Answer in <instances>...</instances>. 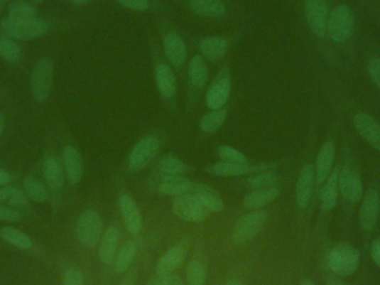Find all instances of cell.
I'll list each match as a JSON object with an SVG mask.
<instances>
[{
    "mask_svg": "<svg viewBox=\"0 0 380 285\" xmlns=\"http://www.w3.org/2000/svg\"><path fill=\"white\" fill-rule=\"evenodd\" d=\"M360 262V252L350 243H340L332 247L328 255V267L335 274L349 276L357 271Z\"/></svg>",
    "mask_w": 380,
    "mask_h": 285,
    "instance_id": "cell-1",
    "label": "cell"
},
{
    "mask_svg": "<svg viewBox=\"0 0 380 285\" xmlns=\"http://www.w3.org/2000/svg\"><path fill=\"white\" fill-rule=\"evenodd\" d=\"M355 27V16L348 5L336 6L328 17L327 33L335 43H344L352 37Z\"/></svg>",
    "mask_w": 380,
    "mask_h": 285,
    "instance_id": "cell-2",
    "label": "cell"
},
{
    "mask_svg": "<svg viewBox=\"0 0 380 285\" xmlns=\"http://www.w3.org/2000/svg\"><path fill=\"white\" fill-rule=\"evenodd\" d=\"M0 27L8 36L21 41H31L45 36L49 29L48 25L38 18L33 21H17L11 17H6L0 21Z\"/></svg>",
    "mask_w": 380,
    "mask_h": 285,
    "instance_id": "cell-3",
    "label": "cell"
},
{
    "mask_svg": "<svg viewBox=\"0 0 380 285\" xmlns=\"http://www.w3.org/2000/svg\"><path fill=\"white\" fill-rule=\"evenodd\" d=\"M54 82V66L48 58H41L33 67L31 77V92L33 100L43 103L50 95Z\"/></svg>",
    "mask_w": 380,
    "mask_h": 285,
    "instance_id": "cell-4",
    "label": "cell"
},
{
    "mask_svg": "<svg viewBox=\"0 0 380 285\" xmlns=\"http://www.w3.org/2000/svg\"><path fill=\"white\" fill-rule=\"evenodd\" d=\"M173 211L179 219L196 223L205 221L212 213L200 198L192 194L176 196L173 203Z\"/></svg>",
    "mask_w": 380,
    "mask_h": 285,
    "instance_id": "cell-5",
    "label": "cell"
},
{
    "mask_svg": "<svg viewBox=\"0 0 380 285\" xmlns=\"http://www.w3.org/2000/svg\"><path fill=\"white\" fill-rule=\"evenodd\" d=\"M102 221L99 214L92 210H87L80 215L77 223V237L85 247H92L97 244L102 237Z\"/></svg>",
    "mask_w": 380,
    "mask_h": 285,
    "instance_id": "cell-6",
    "label": "cell"
},
{
    "mask_svg": "<svg viewBox=\"0 0 380 285\" xmlns=\"http://www.w3.org/2000/svg\"><path fill=\"white\" fill-rule=\"evenodd\" d=\"M340 190L344 200L352 204L362 198V181L359 171L354 163H347L340 170Z\"/></svg>",
    "mask_w": 380,
    "mask_h": 285,
    "instance_id": "cell-7",
    "label": "cell"
},
{
    "mask_svg": "<svg viewBox=\"0 0 380 285\" xmlns=\"http://www.w3.org/2000/svg\"><path fill=\"white\" fill-rule=\"evenodd\" d=\"M267 219V214L264 211H256L243 216L236 224L232 232V240L237 244H243L245 242L254 239L263 229Z\"/></svg>",
    "mask_w": 380,
    "mask_h": 285,
    "instance_id": "cell-8",
    "label": "cell"
},
{
    "mask_svg": "<svg viewBox=\"0 0 380 285\" xmlns=\"http://www.w3.org/2000/svg\"><path fill=\"white\" fill-rule=\"evenodd\" d=\"M159 146L161 143L155 136H147L138 141L128 159L129 170L131 172H139L145 168L158 152Z\"/></svg>",
    "mask_w": 380,
    "mask_h": 285,
    "instance_id": "cell-9",
    "label": "cell"
},
{
    "mask_svg": "<svg viewBox=\"0 0 380 285\" xmlns=\"http://www.w3.org/2000/svg\"><path fill=\"white\" fill-rule=\"evenodd\" d=\"M305 16L310 31L316 36L324 37L330 17L326 0H305Z\"/></svg>",
    "mask_w": 380,
    "mask_h": 285,
    "instance_id": "cell-10",
    "label": "cell"
},
{
    "mask_svg": "<svg viewBox=\"0 0 380 285\" xmlns=\"http://www.w3.org/2000/svg\"><path fill=\"white\" fill-rule=\"evenodd\" d=\"M380 213V198L377 190H368L362 195L359 211V223L365 231H373L377 225Z\"/></svg>",
    "mask_w": 380,
    "mask_h": 285,
    "instance_id": "cell-11",
    "label": "cell"
},
{
    "mask_svg": "<svg viewBox=\"0 0 380 285\" xmlns=\"http://www.w3.org/2000/svg\"><path fill=\"white\" fill-rule=\"evenodd\" d=\"M354 125L360 136L367 141L370 146L380 152V123L366 113H357L354 117Z\"/></svg>",
    "mask_w": 380,
    "mask_h": 285,
    "instance_id": "cell-12",
    "label": "cell"
},
{
    "mask_svg": "<svg viewBox=\"0 0 380 285\" xmlns=\"http://www.w3.org/2000/svg\"><path fill=\"white\" fill-rule=\"evenodd\" d=\"M335 157H336V147L332 141H326L320 149L316 158V167H315V178L319 185L326 182L327 178L332 172Z\"/></svg>",
    "mask_w": 380,
    "mask_h": 285,
    "instance_id": "cell-13",
    "label": "cell"
},
{
    "mask_svg": "<svg viewBox=\"0 0 380 285\" xmlns=\"http://www.w3.org/2000/svg\"><path fill=\"white\" fill-rule=\"evenodd\" d=\"M63 166L67 178L72 184H78L84 173L82 155L72 145H67L63 151Z\"/></svg>",
    "mask_w": 380,
    "mask_h": 285,
    "instance_id": "cell-14",
    "label": "cell"
},
{
    "mask_svg": "<svg viewBox=\"0 0 380 285\" xmlns=\"http://www.w3.org/2000/svg\"><path fill=\"white\" fill-rule=\"evenodd\" d=\"M315 181L314 166L308 164L303 167L296 186V204L301 210L308 205L309 200L312 198Z\"/></svg>",
    "mask_w": 380,
    "mask_h": 285,
    "instance_id": "cell-15",
    "label": "cell"
},
{
    "mask_svg": "<svg viewBox=\"0 0 380 285\" xmlns=\"http://www.w3.org/2000/svg\"><path fill=\"white\" fill-rule=\"evenodd\" d=\"M120 210L123 213L126 229L131 234H138L143 229V220L137 204L131 195L123 194L119 198Z\"/></svg>",
    "mask_w": 380,
    "mask_h": 285,
    "instance_id": "cell-16",
    "label": "cell"
},
{
    "mask_svg": "<svg viewBox=\"0 0 380 285\" xmlns=\"http://www.w3.org/2000/svg\"><path fill=\"white\" fill-rule=\"evenodd\" d=\"M232 84L228 78H218L212 82L207 92L206 100L208 107L214 109H222L230 95Z\"/></svg>",
    "mask_w": 380,
    "mask_h": 285,
    "instance_id": "cell-17",
    "label": "cell"
},
{
    "mask_svg": "<svg viewBox=\"0 0 380 285\" xmlns=\"http://www.w3.org/2000/svg\"><path fill=\"white\" fill-rule=\"evenodd\" d=\"M163 50L167 60L173 64V66H181L184 64L187 57V47L177 33H170L163 38Z\"/></svg>",
    "mask_w": 380,
    "mask_h": 285,
    "instance_id": "cell-18",
    "label": "cell"
},
{
    "mask_svg": "<svg viewBox=\"0 0 380 285\" xmlns=\"http://www.w3.org/2000/svg\"><path fill=\"white\" fill-rule=\"evenodd\" d=\"M185 257H186V247L184 244H178L169 249L168 252L159 259L157 265V273L159 276L163 278L170 275V273L176 270L183 263Z\"/></svg>",
    "mask_w": 380,
    "mask_h": 285,
    "instance_id": "cell-19",
    "label": "cell"
},
{
    "mask_svg": "<svg viewBox=\"0 0 380 285\" xmlns=\"http://www.w3.org/2000/svg\"><path fill=\"white\" fill-rule=\"evenodd\" d=\"M44 176L51 190H60L64 186L65 170L56 156H47L44 162Z\"/></svg>",
    "mask_w": 380,
    "mask_h": 285,
    "instance_id": "cell-20",
    "label": "cell"
},
{
    "mask_svg": "<svg viewBox=\"0 0 380 285\" xmlns=\"http://www.w3.org/2000/svg\"><path fill=\"white\" fill-rule=\"evenodd\" d=\"M156 84L159 93L163 97L173 98L176 94V76L167 64H159L156 67Z\"/></svg>",
    "mask_w": 380,
    "mask_h": 285,
    "instance_id": "cell-21",
    "label": "cell"
},
{
    "mask_svg": "<svg viewBox=\"0 0 380 285\" xmlns=\"http://www.w3.org/2000/svg\"><path fill=\"white\" fill-rule=\"evenodd\" d=\"M338 190H340V170L332 171L330 176L324 183V188L320 194V205L324 211H332L338 200Z\"/></svg>",
    "mask_w": 380,
    "mask_h": 285,
    "instance_id": "cell-22",
    "label": "cell"
},
{
    "mask_svg": "<svg viewBox=\"0 0 380 285\" xmlns=\"http://www.w3.org/2000/svg\"><path fill=\"white\" fill-rule=\"evenodd\" d=\"M194 183L183 175L177 176H163V182L159 185V192L166 195L179 196L188 194Z\"/></svg>",
    "mask_w": 380,
    "mask_h": 285,
    "instance_id": "cell-23",
    "label": "cell"
},
{
    "mask_svg": "<svg viewBox=\"0 0 380 285\" xmlns=\"http://www.w3.org/2000/svg\"><path fill=\"white\" fill-rule=\"evenodd\" d=\"M189 7L197 15L208 18H218L226 13V7L220 0H189Z\"/></svg>",
    "mask_w": 380,
    "mask_h": 285,
    "instance_id": "cell-24",
    "label": "cell"
},
{
    "mask_svg": "<svg viewBox=\"0 0 380 285\" xmlns=\"http://www.w3.org/2000/svg\"><path fill=\"white\" fill-rule=\"evenodd\" d=\"M188 194L200 198L212 212H222L224 210V202H222L219 194L210 186L204 185V184H195L194 183Z\"/></svg>",
    "mask_w": 380,
    "mask_h": 285,
    "instance_id": "cell-25",
    "label": "cell"
},
{
    "mask_svg": "<svg viewBox=\"0 0 380 285\" xmlns=\"http://www.w3.org/2000/svg\"><path fill=\"white\" fill-rule=\"evenodd\" d=\"M227 41L222 37H206L200 41V50L210 60H220L227 53Z\"/></svg>",
    "mask_w": 380,
    "mask_h": 285,
    "instance_id": "cell-26",
    "label": "cell"
},
{
    "mask_svg": "<svg viewBox=\"0 0 380 285\" xmlns=\"http://www.w3.org/2000/svg\"><path fill=\"white\" fill-rule=\"evenodd\" d=\"M279 196L278 188H265V190H258L251 192L246 196L244 204L249 210H257L263 208L267 204L271 203L273 200Z\"/></svg>",
    "mask_w": 380,
    "mask_h": 285,
    "instance_id": "cell-27",
    "label": "cell"
},
{
    "mask_svg": "<svg viewBox=\"0 0 380 285\" xmlns=\"http://www.w3.org/2000/svg\"><path fill=\"white\" fill-rule=\"evenodd\" d=\"M118 244V231L115 227H109L102 234L100 241L99 257L102 263L109 264L115 257Z\"/></svg>",
    "mask_w": 380,
    "mask_h": 285,
    "instance_id": "cell-28",
    "label": "cell"
},
{
    "mask_svg": "<svg viewBox=\"0 0 380 285\" xmlns=\"http://www.w3.org/2000/svg\"><path fill=\"white\" fill-rule=\"evenodd\" d=\"M0 237L13 247L21 249H29L33 247V240L21 230L13 226H6L0 230Z\"/></svg>",
    "mask_w": 380,
    "mask_h": 285,
    "instance_id": "cell-29",
    "label": "cell"
},
{
    "mask_svg": "<svg viewBox=\"0 0 380 285\" xmlns=\"http://www.w3.org/2000/svg\"><path fill=\"white\" fill-rule=\"evenodd\" d=\"M189 77L195 87L202 88L208 80V67L200 55L192 57L189 65Z\"/></svg>",
    "mask_w": 380,
    "mask_h": 285,
    "instance_id": "cell-30",
    "label": "cell"
},
{
    "mask_svg": "<svg viewBox=\"0 0 380 285\" xmlns=\"http://www.w3.org/2000/svg\"><path fill=\"white\" fill-rule=\"evenodd\" d=\"M0 203H5L13 208H23L28 206L29 198L26 193L13 186L0 188Z\"/></svg>",
    "mask_w": 380,
    "mask_h": 285,
    "instance_id": "cell-31",
    "label": "cell"
},
{
    "mask_svg": "<svg viewBox=\"0 0 380 285\" xmlns=\"http://www.w3.org/2000/svg\"><path fill=\"white\" fill-rule=\"evenodd\" d=\"M207 171L216 176L226 178V176H240V175L247 174L251 171V166L248 164H238V163L220 162L208 167Z\"/></svg>",
    "mask_w": 380,
    "mask_h": 285,
    "instance_id": "cell-32",
    "label": "cell"
},
{
    "mask_svg": "<svg viewBox=\"0 0 380 285\" xmlns=\"http://www.w3.org/2000/svg\"><path fill=\"white\" fill-rule=\"evenodd\" d=\"M23 188H25L26 195L37 203H44L48 200V190L45 188L44 184L36 178H31V176L26 178L23 180Z\"/></svg>",
    "mask_w": 380,
    "mask_h": 285,
    "instance_id": "cell-33",
    "label": "cell"
},
{
    "mask_svg": "<svg viewBox=\"0 0 380 285\" xmlns=\"http://www.w3.org/2000/svg\"><path fill=\"white\" fill-rule=\"evenodd\" d=\"M136 245L133 242H128L121 247L116 257L115 271L119 274L125 273L128 267H131L134 257L136 255Z\"/></svg>",
    "mask_w": 380,
    "mask_h": 285,
    "instance_id": "cell-34",
    "label": "cell"
},
{
    "mask_svg": "<svg viewBox=\"0 0 380 285\" xmlns=\"http://www.w3.org/2000/svg\"><path fill=\"white\" fill-rule=\"evenodd\" d=\"M159 172L163 176H177V175H183L184 173L188 172V165L181 162L178 158L175 157L167 156L161 159L158 165Z\"/></svg>",
    "mask_w": 380,
    "mask_h": 285,
    "instance_id": "cell-35",
    "label": "cell"
},
{
    "mask_svg": "<svg viewBox=\"0 0 380 285\" xmlns=\"http://www.w3.org/2000/svg\"><path fill=\"white\" fill-rule=\"evenodd\" d=\"M8 11H9L8 17L17 19V21H33V19H37L36 9L29 4L25 3V1H15V3L11 4V6L8 8Z\"/></svg>",
    "mask_w": 380,
    "mask_h": 285,
    "instance_id": "cell-36",
    "label": "cell"
},
{
    "mask_svg": "<svg viewBox=\"0 0 380 285\" xmlns=\"http://www.w3.org/2000/svg\"><path fill=\"white\" fill-rule=\"evenodd\" d=\"M0 57H3L6 62L18 63L23 57V52L13 39L0 37Z\"/></svg>",
    "mask_w": 380,
    "mask_h": 285,
    "instance_id": "cell-37",
    "label": "cell"
},
{
    "mask_svg": "<svg viewBox=\"0 0 380 285\" xmlns=\"http://www.w3.org/2000/svg\"><path fill=\"white\" fill-rule=\"evenodd\" d=\"M224 119H226V112L224 109H214L202 117L200 127L205 133H214L222 127Z\"/></svg>",
    "mask_w": 380,
    "mask_h": 285,
    "instance_id": "cell-38",
    "label": "cell"
},
{
    "mask_svg": "<svg viewBox=\"0 0 380 285\" xmlns=\"http://www.w3.org/2000/svg\"><path fill=\"white\" fill-rule=\"evenodd\" d=\"M278 182L277 175L271 171H267L266 173H261V174L256 175L253 178L248 180V184L250 188H259V190H265V188H276Z\"/></svg>",
    "mask_w": 380,
    "mask_h": 285,
    "instance_id": "cell-39",
    "label": "cell"
},
{
    "mask_svg": "<svg viewBox=\"0 0 380 285\" xmlns=\"http://www.w3.org/2000/svg\"><path fill=\"white\" fill-rule=\"evenodd\" d=\"M188 285H205L206 282V267L200 261L190 263L187 270Z\"/></svg>",
    "mask_w": 380,
    "mask_h": 285,
    "instance_id": "cell-40",
    "label": "cell"
},
{
    "mask_svg": "<svg viewBox=\"0 0 380 285\" xmlns=\"http://www.w3.org/2000/svg\"><path fill=\"white\" fill-rule=\"evenodd\" d=\"M218 154L224 162L238 163V164H248L245 155L238 152L237 149L230 146H220Z\"/></svg>",
    "mask_w": 380,
    "mask_h": 285,
    "instance_id": "cell-41",
    "label": "cell"
},
{
    "mask_svg": "<svg viewBox=\"0 0 380 285\" xmlns=\"http://www.w3.org/2000/svg\"><path fill=\"white\" fill-rule=\"evenodd\" d=\"M64 285H84V274L78 269L70 267L65 273Z\"/></svg>",
    "mask_w": 380,
    "mask_h": 285,
    "instance_id": "cell-42",
    "label": "cell"
},
{
    "mask_svg": "<svg viewBox=\"0 0 380 285\" xmlns=\"http://www.w3.org/2000/svg\"><path fill=\"white\" fill-rule=\"evenodd\" d=\"M21 219V212L11 206L0 205V221L17 222Z\"/></svg>",
    "mask_w": 380,
    "mask_h": 285,
    "instance_id": "cell-43",
    "label": "cell"
},
{
    "mask_svg": "<svg viewBox=\"0 0 380 285\" xmlns=\"http://www.w3.org/2000/svg\"><path fill=\"white\" fill-rule=\"evenodd\" d=\"M116 1L129 11H143L149 8L148 0H116Z\"/></svg>",
    "mask_w": 380,
    "mask_h": 285,
    "instance_id": "cell-44",
    "label": "cell"
},
{
    "mask_svg": "<svg viewBox=\"0 0 380 285\" xmlns=\"http://www.w3.org/2000/svg\"><path fill=\"white\" fill-rule=\"evenodd\" d=\"M368 74L370 78L380 88V58H373L368 63Z\"/></svg>",
    "mask_w": 380,
    "mask_h": 285,
    "instance_id": "cell-45",
    "label": "cell"
},
{
    "mask_svg": "<svg viewBox=\"0 0 380 285\" xmlns=\"http://www.w3.org/2000/svg\"><path fill=\"white\" fill-rule=\"evenodd\" d=\"M371 257L374 262L380 267V237L376 239L371 244Z\"/></svg>",
    "mask_w": 380,
    "mask_h": 285,
    "instance_id": "cell-46",
    "label": "cell"
},
{
    "mask_svg": "<svg viewBox=\"0 0 380 285\" xmlns=\"http://www.w3.org/2000/svg\"><path fill=\"white\" fill-rule=\"evenodd\" d=\"M179 279L177 276H170V275H167V276H163L161 278V280L157 283L156 285H176L177 281Z\"/></svg>",
    "mask_w": 380,
    "mask_h": 285,
    "instance_id": "cell-47",
    "label": "cell"
},
{
    "mask_svg": "<svg viewBox=\"0 0 380 285\" xmlns=\"http://www.w3.org/2000/svg\"><path fill=\"white\" fill-rule=\"evenodd\" d=\"M11 181V174L7 171L0 168V186L7 185Z\"/></svg>",
    "mask_w": 380,
    "mask_h": 285,
    "instance_id": "cell-48",
    "label": "cell"
},
{
    "mask_svg": "<svg viewBox=\"0 0 380 285\" xmlns=\"http://www.w3.org/2000/svg\"><path fill=\"white\" fill-rule=\"evenodd\" d=\"M5 127H6V119L5 116L1 115L0 114V136L3 135L4 131H5Z\"/></svg>",
    "mask_w": 380,
    "mask_h": 285,
    "instance_id": "cell-49",
    "label": "cell"
},
{
    "mask_svg": "<svg viewBox=\"0 0 380 285\" xmlns=\"http://www.w3.org/2000/svg\"><path fill=\"white\" fill-rule=\"evenodd\" d=\"M69 1L76 6H84L87 5L92 0H69Z\"/></svg>",
    "mask_w": 380,
    "mask_h": 285,
    "instance_id": "cell-50",
    "label": "cell"
},
{
    "mask_svg": "<svg viewBox=\"0 0 380 285\" xmlns=\"http://www.w3.org/2000/svg\"><path fill=\"white\" fill-rule=\"evenodd\" d=\"M224 285H244V283L240 280H237V279H234V280L228 281Z\"/></svg>",
    "mask_w": 380,
    "mask_h": 285,
    "instance_id": "cell-51",
    "label": "cell"
},
{
    "mask_svg": "<svg viewBox=\"0 0 380 285\" xmlns=\"http://www.w3.org/2000/svg\"><path fill=\"white\" fill-rule=\"evenodd\" d=\"M301 285H315L314 283L312 282V281L309 280H304L303 282H301Z\"/></svg>",
    "mask_w": 380,
    "mask_h": 285,
    "instance_id": "cell-52",
    "label": "cell"
},
{
    "mask_svg": "<svg viewBox=\"0 0 380 285\" xmlns=\"http://www.w3.org/2000/svg\"><path fill=\"white\" fill-rule=\"evenodd\" d=\"M6 1H7V0H0V8L3 7V6L5 5Z\"/></svg>",
    "mask_w": 380,
    "mask_h": 285,
    "instance_id": "cell-53",
    "label": "cell"
},
{
    "mask_svg": "<svg viewBox=\"0 0 380 285\" xmlns=\"http://www.w3.org/2000/svg\"><path fill=\"white\" fill-rule=\"evenodd\" d=\"M330 285H344V283L336 282V283H332V284H330Z\"/></svg>",
    "mask_w": 380,
    "mask_h": 285,
    "instance_id": "cell-54",
    "label": "cell"
},
{
    "mask_svg": "<svg viewBox=\"0 0 380 285\" xmlns=\"http://www.w3.org/2000/svg\"><path fill=\"white\" fill-rule=\"evenodd\" d=\"M33 1H35V3H41V1H44V0H33Z\"/></svg>",
    "mask_w": 380,
    "mask_h": 285,
    "instance_id": "cell-55",
    "label": "cell"
},
{
    "mask_svg": "<svg viewBox=\"0 0 380 285\" xmlns=\"http://www.w3.org/2000/svg\"><path fill=\"white\" fill-rule=\"evenodd\" d=\"M120 285H131L129 282L121 283Z\"/></svg>",
    "mask_w": 380,
    "mask_h": 285,
    "instance_id": "cell-56",
    "label": "cell"
}]
</instances>
